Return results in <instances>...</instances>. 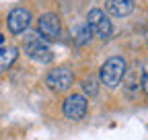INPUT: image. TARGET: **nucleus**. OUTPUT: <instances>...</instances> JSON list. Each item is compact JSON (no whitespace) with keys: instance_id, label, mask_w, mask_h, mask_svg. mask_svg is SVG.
I'll return each mask as SVG.
<instances>
[{"instance_id":"obj_1","label":"nucleus","mask_w":148,"mask_h":140,"mask_svg":"<svg viewBox=\"0 0 148 140\" xmlns=\"http://www.w3.org/2000/svg\"><path fill=\"white\" fill-rule=\"evenodd\" d=\"M125 70H127V64L121 56H113L105 60V64L101 66L99 70V80L107 86V89H115V86H119V82L123 80L125 76Z\"/></svg>"},{"instance_id":"obj_7","label":"nucleus","mask_w":148,"mask_h":140,"mask_svg":"<svg viewBox=\"0 0 148 140\" xmlns=\"http://www.w3.org/2000/svg\"><path fill=\"white\" fill-rule=\"evenodd\" d=\"M6 25H8V31L12 35H18V33H23L29 25H31V12L23 6H16L8 12L6 16Z\"/></svg>"},{"instance_id":"obj_3","label":"nucleus","mask_w":148,"mask_h":140,"mask_svg":"<svg viewBox=\"0 0 148 140\" xmlns=\"http://www.w3.org/2000/svg\"><path fill=\"white\" fill-rule=\"evenodd\" d=\"M23 49H25V54L31 60H35V62L49 64L53 60L51 49H49V45L45 43V39L41 37V35H31V37H27L25 43H23Z\"/></svg>"},{"instance_id":"obj_5","label":"nucleus","mask_w":148,"mask_h":140,"mask_svg":"<svg viewBox=\"0 0 148 140\" xmlns=\"http://www.w3.org/2000/svg\"><path fill=\"white\" fill-rule=\"evenodd\" d=\"M88 111V101L84 95H78V93H74V95H68L62 103V113L66 119H72V121H78L86 115Z\"/></svg>"},{"instance_id":"obj_4","label":"nucleus","mask_w":148,"mask_h":140,"mask_svg":"<svg viewBox=\"0 0 148 140\" xmlns=\"http://www.w3.org/2000/svg\"><path fill=\"white\" fill-rule=\"evenodd\" d=\"M74 82V72L68 66H58V68H51L47 76H45V84L47 89L53 93H66Z\"/></svg>"},{"instance_id":"obj_13","label":"nucleus","mask_w":148,"mask_h":140,"mask_svg":"<svg viewBox=\"0 0 148 140\" xmlns=\"http://www.w3.org/2000/svg\"><path fill=\"white\" fill-rule=\"evenodd\" d=\"M2 43H4V35L0 33V47H2Z\"/></svg>"},{"instance_id":"obj_8","label":"nucleus","mask_w":148,"mask_h":140,"mask_svg":"<svg viewBox=\"0 0 148 140\" xmlns=\"http://www.w3.org/2000/svg\"><path fill=\"white\" fill-rule=\"evenodd\" d=\"M132 10H134V0H107L105 2L107 16L121 19V16H127Z\"/></svg>"},{"instance_id":"obj_2","label":"nucleus","mask_w":148,"mask_h":140,"mask_svg":"<svg viewBox=\"0 0 148 140\" xmlns=\"http://www.w3.org/2000/svg\"><path fill=\"white\" fill-rule=\"evenodd\" d=\"M86 25L90 29V33L99 39H109L113 35V25H111V19L107 16L105 10L101 8H90L86 14Z\"/></svg>"},{"instance_id":"obj_12","label":"nucleus","mask_w":148,"mask_h":140,"mask_svg":"<svg viewBox=\"0 0 148 140\" xmlns=\"http://www.w3.org/2000/svg\"><path fill=\"white\" fill-rule=\"evenodd\" d=\"M140 86L144 89V93L148 95V72H146V70L142 72V78H140Z\"/></svg>"},{"instance_id":"obj_11","label":"nucleus","mask_w":148,"mask_h":140,"mask_svg":"<svg viewBox=\"0 0 148 140\" xmlns=\"http://www.w3.org/2000/svg\"><path fill=\"white\" fill-rule=\"evenodd\" d=\"M99 76H86L84 80H82V91H84V97H97V93H99Z\"/></svg>"},{"instance_id":"obj_10","label":"nucleus","mask_w":148,"mask_h":140,"mask_svg":"<svg viewBox=\"0 0 148 140\" xmlns=\"http://www.w3.org/2000/svg\"><path fill=\"white\" fill-rule=\"evenodd\" d=\"M72 37H74V41H76V45H84V43H88L92 39V33H90V29H88L86 23H80V25L74 27Z\"/></svg>"},{"instance_id":"obj_6","label":"nucleus","mask_w":148,"mask_h":140,"mask_svg":"<svg viewBox=\"0 0 148 140\" xmlns=\"http://www.w3.org/2000/svg\"><path fill=\"white\" fill-rule=\"evenodd\" d=\"M37 33L43 39H58L60 33H62V25H60L58 14H53V12L41 14L39 21H37Z\"/></svg>"},{"instance_id":"obj_9","label":"nucleus","mask_w":148,"mask_h":140,"mask_svg":"<svg viewBox=\"0 0 148 140\" xmlns=\"http://www.w3.org/2000/svg\"><path fill=\"white\" fill-rule=\"evenodd\" d=\"M18 58V49L16 47H0V74L4 72V70H8L12 64H14V60Z\"/></svg>"}]
</instances>
